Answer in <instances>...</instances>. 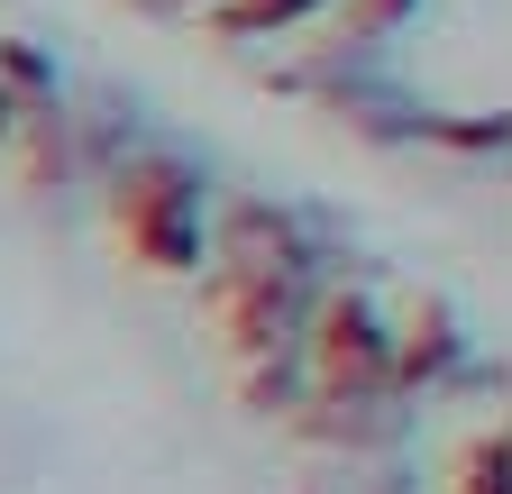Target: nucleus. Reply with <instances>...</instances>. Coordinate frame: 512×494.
<instances>
[{
	"label": "nucleus",
	"instance_id": "obj_1",
	"mask_svg": "<svg viewBox=\"0 0 512 494\" xmlns=\"http://www.w3.org/2000/svg\"><path fill=\"white\" fill-rule=\"evenodd\" d=\"M110 211H119V247L147 275H192L202 266V174L183 156H138L119 174Z\"/></svg>",
	"mask_w": 512,
	"mask_h": 494
},
{
	"label": "nucleus",
	"instance_id": "obj_2",
	"mask_svg": "<svg viewBox=\"0 0 512 494\" xmlns=\"http://www.w3.org/2000/svg\"><path fill=\"white\" fill-rule=\"evenodd\" d=\"M311 366H320V385L330 394H366V385H394V339H384V321L366 312L357 293H330L320 302V321H311Z\"/></svg>",
	"mask_w": 512,
	"mask_h": 494
},
{
	"label": "nucleus",
	"instance_id": "obj_3",
	"mask_svg": "<svg viewBox=\"0 0 512 494\" xmlns=\"http://www.w3.org/2000/svg\"><path fill=\"white\" fill-rule=\"evenodd\" d=\"M448 357H458V330H448V312L430 302V321H412V330L394 339V376H403V385H430Z\"/></svg>",
	"mask_w": 512,
	"mask_h": 494
},
{
	"label": "nucleus",
	"instance_id": "obj_4",
	"mask_svg": "<svg viewBox=\"0 0 512 494\" xmlns=\"http://www.w3.org/2000/svg\"><path fill=\"white\" fill-rule=\"evenodd\" d=\"M320 10H330V0H220V28L229 37H275V28H302Z\"/></svg>",
	"mask_w": 512,
	"mask_h": 494
},
{
	"label": "nucleus",
	"instance_id": "obj_5",
	"mask_svg": "<svg viewBox=\"0 0 512 494\" xmlns=\"http://www.w3.org/2000/svg\"><path fill=\"white\" fill-rule=\"evenodd\" d=\"M412 10H421V0H339V46H375V37H394Z\"/></svg>",
	"mask_w": 512,
	"mask_h": 494
},
{
	"label": "nucleus",
	"instance_id": "obj_6",
	"mask_svg": "<svg viewBox=\"0 0 512 494\" xmlns=\"http://www.w3.org/2000/svg\"><path fill=\"white\" fill-rule=\"evenodd\" d=\"M503 476H512L503 430H476V440H467V458H458V494H503Z\"/></svg>",
	"mask_w": 512,
	"mask_h": 494
},
{
	"label": "nucleus",
	"instance_id": "obj_7",
	"mask_svg": "<svg viewBox=\"0 0 512 494\" xmlns=\"http://www.w3.org/2000/svg\"><path fill=\"white\" fill-rule=\"evenodd\" d=\"M439 138H448V147H476V156H485V147L503 156V110H494V119H458V129H439Z\"/></svg>",
	"mask_w": 512,
	"mask_h": 494
},
{
	"label": "nucleus",
	"instance_id": "obj_8",
	"mask_svg": "<svg viewBox=\"0 0 512 494\" xmlns=\"http://www.w3.org/2000/svg\"><path fill=\"white\" fill-rule=\"evenodd\" d=\"M0 129H19V101H10V92H0Z\"/></svg>",
	"mask_w": 512,
	"mask_h": 494
},
{
	"label": "nucleus",
	"instance_id": "obj_9",
	"mask_svg": "<svg viewBox=\"0 0 512 494\" xmlns=\"http://www.w3.org/2000/svg\"><path fill=\"white\" fill-rule=\"evenodd\" d=\"M202 10H220V0H202Z\"/></svg>",
	"mask_w": 512,
	"mask_h": 494
}]
</instances>
